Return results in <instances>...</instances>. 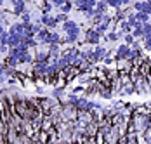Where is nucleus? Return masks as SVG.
<instances>
[{"mask_svg": "<svg viewBox=\"0 0 151 144\" xmlns=\"http://www.w3.org/2000/svg\"><path fill=\"white\" fill-rule=\"evenodd\" d=\"M40 24H42L44 28L50 30V28H56L59 23L56 21V16H52V14H42V16H40Z\"/></svg>", "mask_w": 151, "mask_h": 144, "instance_id": "obj_1", "label": "nucleus"}, {"mask_svg": "<svg viewBox=\"0 0 151 144\" xmlns=\"http://www.w3.org/2000/svg\"><path fill=\"white\" fill-rule=\"evenodd\" d=\"M61 28L64 31V35H80V26L76 24L75 21H71V19H68Z\"/></svg>", "mask_w": 151, "mask_h": 144, "instance_id": "obj_2", "label": "nucleus"}, {"mask_svg": "<svg viewBox=\"0 0 151 144\" xmlns=\"http://www.w3.org/2000/svg\"><path fill=\"white\" fill-rule=\"evenodd\" d=\"M130 45H120L118 49H116V52H115V59L116 61H123V59H130Z\"/></svg>", "mask_w": 151, "mask_h": 144, "instance_id": "obj_3", "label": "nucleus"}, {"mask_svg": "<svg viewBox=\"0 0 151 144\" xmlns=\"http://www.w3.org/2000/svg\"><path fill=\"white\" fill-rule=\"evenodd\" d=\"M99 40H101V35H99L94 28L85 30V43H89V45H96V43H99Z\"/></svg>", "mask_w": 151, "mask_h": 144, "instance_id": "obj_4", "label": "nucleus"}, {"mask_svg": "<svg viewBox=\"0 0 151 144\" xmlns=\"http://www.w3.org/2000/svg\"><path fill=\"white\" fill-rule=\"evenodd\" d=\"M26 12V2L12 0V16H23Z\"/></svg>", "mask_w": 151, "mask_h": 144, "instance_id": "obj_5", "label": "nucleus"}, {"mask_svg": "<svg viewBox=\"0 0 151 144\" xmlns=\"http://www.w3.org/2000/svg\"><path fill=\"white\" fill-rule=\"evenodd\" d=\"M64 87H58V89H54L52 90V99H56V101L61 102V97H63V94H64Z\"/></svg>", "mask_w": 151, "mask_h": 144, "instance_id": "obj_6", "label": "nucleus"}, {"mask_svg": "<svg viewBox=\"0 0 151 144\" xmlns=\"http://www.w3.org/2000/svg\"><path fill=\"white\" fill-rule=\"evenodd\" d=\"M118 38H120V37H118V33H115V31H109V33L106 35V40H108V42H116Z\"/></svg>", "mask_w": 151, "mask_h": 144, "instance_id": "obj_7", "label": "nucleus"}, {"mask_svg": "<svg viewBox=\"0 0 151 144\" xmlns=\"http://www.w3.org/2000/svg\"><path fill=\"white\" fill-rule=\"evenodd\" d=\"M56 21H58V23H63V24H64V23L68 21V14H63V12L56 14Z\"/></svg>", "mask_w": 151, "mask_h": 144, "instance_id": "obj_8", "label": "nucleus"}, {"mask_svg": "<svg viewBox=\"0 0 151 144\" xmlns=\"http://www.w3.org/2000/svg\"><path fill=\"white\" fill-rule=\"evenodd\" d=\"M142 33H144V37H151V24L150 23L142 24Z\"/></svg>", "mask_w": 151, "mask_h": 144, "instance_id": "obj_9", "label": "nucleus"}, {"mask_svg": "<svg viewBox=\"0 0 151 144\" xmlns=\"http://www.w3.org/2000/svg\"><path fill=\"white\" fill-rule=\"evenodd\" d=\"M71 7H73V5H71L70 2H66V4L61 7V12H63V14H66V12H70V11H71Z\"/></svg>", "mask_w": 151, "mask_h": 144, "instance_id": "obj_10", "label": "nucleus"}, {"mask_svg": "<svg viewBox=\"0 0 151 144\" xmlns=\"http://www.w3.org/2000/svg\"><path fill=\"white\" fill-rule=\"evenodd\" d=\"M123 40H125V45H129V43H134V42H136L132 35H125V37H123Z\"/></svg>", "mask_w": 151, "mask_h": 144, "instance_id": "obj_11", "label": "nucleus"}]
</instances>
